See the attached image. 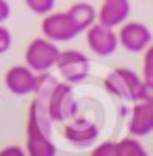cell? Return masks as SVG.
I'll list each match as a JSON object with an SVG mask.
<instances>
[{
	"instance_id": "2e32d148",
	"label": "cell",
	"mask_w": 153,
	"mask_h": 156,
	"mask_svg": "<svg viewBox=\"0 0 153 156\" xmlns=\"http://www.w3.org/2000/svg\"><path fill=\"white\" fill-rule=\"evenodd\" d=\"M90 156H118V144L113 139H107V141H101L92 148Z\"/></svg>"
},
{
	"instance_id": "9c48e42d",
	"label": "cell",
	"mask_w": 153,
	"mask_h": 156,
	"mask_svg": "<svg viewBox=\"0 0 153 156\" xmlns=\"http://www.w3.org/2000/svg\"><path fill=\"white\" fill-rule=\"evenodd\" d=\"M40 78L42 74L32 72L27 66H13V68H8V72L4 76V84L13 95L23 97V95H32L38 89Z\"/></svg>"
},
{
	"instance_id": "277c9868",
	"label": "cell",
	"mask_w": 153,
	"mask_h": 156,
	"mask_svg": "<svg viewBox=\"0 0 153 156\" xmlns=\"http://www.w3.org/2000/svg\"><path fill=\"white\" fill-rule=\"evenodd\" d=\"M59 53L61 51L57 42H52L48 38H34L25 49V66L36 74L48 72L55 68Z\"/></svg>"
},
{
	"instance_id": "3957f363",
	"label": "cell",
	"mask_w": 153,
	"mask_h": 156,
	"mask_svg": "<svg viewBox=\"0 0 153 156\" xmlns=\"http://www.w3.org/2000/svg\"><path fill=\"white\" fill-rule=\"evenodd\" d=\"M46 114L51 122H67L78 116V104L74 99V84L69 82H57L51 87L46 95Z\"/></svg>"
},
{
	"instance_id": "9a60e30c",
	"label": "cell",
	"mask_w": 153,
	"mask_h": 156,
	"mask_svg": "<svg viewBox=\"0 0 153 156\" xmlns=\"http://www.w3.org/2000/svg\"><path fill=\"white\" fill-rule=\"evenodd\" d=\"M55 2H57V0H25L27 9H29L32 13H36V15H46V13H51L52 9H55Z\"/></svg>"
},
{
	"instance_id": "52a82bcc",
	"label": "cell",
	"mask_w": 153,
	"mask_h": 156,
	"mask_svg": "<svg viewBox=\"0 0 153 156\" xmlns=\"http://www.w3.org/2000/svg\"><path fill=\"white\" fill-rule=\"evenodd\" d=\"M63 137L76 146V148H88L99 139V125L92 118H78L74 116L72 120L65 122L63 127Z\"/></svg>"
},
{
	"instance_id": "ba28073f",
	"label": "cell",
	"mask_w": 153,
	"mask_h": 156,
	"mask_svg": "<svg viewBox=\"0 0 153 156\" xmlns=\"http://www.w3.org/2000/svg\"><path fill=\"white\" fill-rule=\"evenodd\" d=\"M42 34L44 38H48L52 42H67L74 40L78 36V30L74 27L72 19L67 17V13H46L42 15Z\"/></svg>"
},
{
	"instance_id": "8fae6325",
	"label": "cell",
	"mask_w": 153,
	"mask_h": 156,
	"mask_svg": "<svg viewBox=\"0 0 153 156\" xmlns=\"http://www.w3.org/2000/svg\"><path fill=\"white\" fill-rule=\"evenodd\" d=\"M130 118H128V133L136 139L147 137L153 133V101H132Z\"/></svg>"
},
{
	"instance_id": "e0dca14e",
	"label": "cell",
	"mask_w": 153,
	"mask_h": 156,
	"mask_svg": "<svg viewBox=\"0 0 153 156\" xmlns=\"http://www.w3.org/2000/svg\"><path fill=\"white\" fill-rule=\"evenodd\" d=\"M145 61H143V82L153 84V70H151V57H153V49H145Z\"/></svg>"
},
{
	"instance_id": "5b68a950",
	"label": "cell",
	"mask_w": 153,
	"mask_h": 156,
	"mask_svg": "<svg viewBox=\"0 0 153 156\" xmlns=\"http://www.w3.org/2000/svg\"><path fill=\"white\" fill-rule=\"evenodd\" d=\"M55 68L59 70L61 78L69 84H80L90 76V59L76 49H67V51L59 53Z\"/></svg>"
},
{
	"instance_id": "6da1fadb",
	"label": "cell",
	"mask_w": 153,
	"mask_h": 156,
	"mask_svg": "<svg viewBox=\"0 0 153 156\" xmlns=\"http://www.w3.org/2000/svg\"><path fill=\"white\" fill-rule=\"evenodd\" d=\"M55 84V78L48 72H42L40 84L34 91V99L27 112V127H25V154L27 156H57V146L51 135V118L46 114V95Z\"/></svg>"
},
{
	"instance_id": "7c38bea8",
	"label": "cell",
	"mask_w": 153,
	"mask_h": 156,
	"mask_svg": "<svg viewBox=\"0 0 153 156\" xmlns=\"http://www.w3.org/2000/svg\"><path fill=\"white\" fill-rule=\"evenodd\" d=\"M130 17V2L128 0H103V6L97 11V23L115 30Z\"/></svg>"
},
{
	"instance_id": "4fadbf2b",
	"label": "cell",
	"mask_w": 153,
	"mask_h": 156,
	"mask_svg": "<svg viewBox=\"0 0 153 156\" xmlns=\"http://www.w3.org/2000/svg\"><path fill=\"white\" fill-rule=\"evenodd\" d=\"M65 13H67V17L72 19V23H74V27L78 30V34L86 32L92 23H97V11H95V6L88 4V2H76V4H72Z\"/></svg>"
},
{
	"instance_id": "5bb4252c",
	"label": "cell",
	"mask_w": 153,
	"mask_h": 156,
	"mask_svg": "<svg viewBox=\"0 0 153 156\" xmlns=\"http://www.w3.org/2000/svg\"><path fill=\"white\" fill-rule=\"evenodd\" d=\"M118 144V156H149L145 146L136 139V137H126V139H120L115 141Z\"/></svg>"
},
{
	"instance_id": "8992f818",
	"label": "cell",
	"mask_w": 153,
	"mask_h": 156,
	"mask_svg": "<svg viewBox=\"0 0 153 156\" xmlns=\"http://www.w3.org/2000/svg\"><path fill=\"white\" fill-rule=\"evenodd\" d=\"M120 27V34H118V44L124 47L128 53H143L145 49L151 47V30L141 23V21H124Z\"/></svg>"
},
{
	"instance_id": "d6986e66",
	"label": "cell",
	"mask_w": 153,
	"mask_h": 156,
	"mask_svg": "<svg viewBox=\"0 0 153 156\" xmlns=\"http://www.w3.org/2000/svg\"><path fill=\"white\" fill-rule=\"evenodd\" d=\"M0 156H27L21 146H6L0 150Z\"/></svg>"
},
{
	"instance_id": "ac0fdd59",
	"label": "cell",
	"mask_w": 153,
	"mask_h": 156,
	"mask_svg": "<svg viewBox=\"0 0 153 156\" xmlns=\"http://www.w3.org/2000/svg\"><path fill=\"white\" fill-rule=\"evenodd\" d=\"M11 44H13V34H11V30L0 23V55H4V53L8 51Z\"/></svg>"
},
{
	"instance_id": "7a4b0ae2",
	"label": "cell",
	"mask_w": 153,
	"mask_h": 156,
	"mask_svg": "<svg viewBox=\"0 0 153 156\" xmlns=\"http://www.w3.org/2000/svg\"><path fill=\"white\" fill-rule=\"evenodd\" d=\"M105 91L122 101H153V84L143 82L134 70L115 68L105 76Z\"/></svg>"
},
{
	"instance_id": "ffe728a7",
	"label": "cell",
	"mask_w": 153,
	"mask_h": 156,
	"mask_svg": "<svg viewBox=\"0 0 153 156\" xmlns=\"http://www.w3.org/2000/svg\"><path fill=\"white\" fill-rule=\"evenodd\" d=\"M8 17H11V4L6 0H0V23L6 21Z\"/></svg>"
},
{
	"instance_id": "30bf717a",
	"label": "cell",
	"mask_w": 153,
	"mask_h": 156,
	"mask_svg": "<svg viewBox=\"0 0 153 156\" xmlns=\"http://www.w3.org/2000/svg\"><path fill=\"white\" fill-rule=\"evenodd\" d=\"M86 44L99 57H109L120 47L118 44V34L111 27H105L101 23H92L86 30Z\"/></svg>"
}]
</instances>
